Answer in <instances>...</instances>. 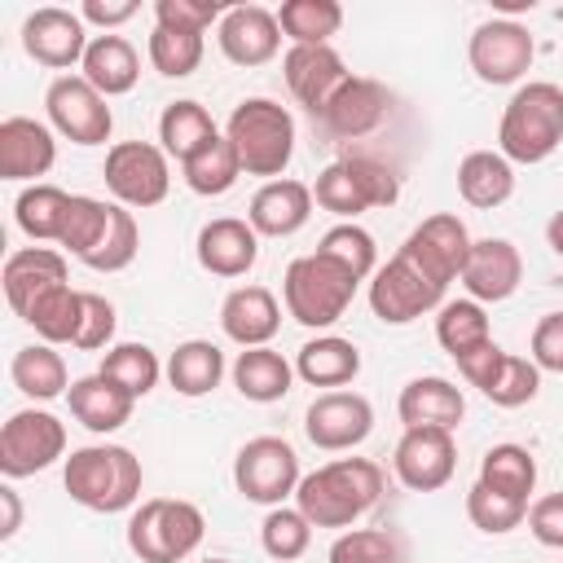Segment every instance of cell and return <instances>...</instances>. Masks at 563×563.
<instances>
[{
  "instance_id": "6da1fadb",
  "label": "cell",
  "mask_w": 563,
  "mask_h": 563,
  "mask_svg": "<svg viewBox=\"0 0 563 563\" xmlns=\"http://www.w3.org/2000/svg\"><path fill=\"white\" fill-rule=\"evenodd\" d=\"M383 497V466L369 457H334L299 479L295 506L312 528H352Z\"/></svg>"
},
{
  "instance_id": "7a4b0ae2",
  "label": "cell",
  "mask_w": 563,
  "mask_h": 563,
  "mask_svg": "<svg viewBox=\"0 0 563 563\" xmlns=\"http://www.w3.org/2000/svg\"><path fill=\"white\" fill-rule=\"evenodd\" d=\"M563 145V88L550 79H528L501 110L497 150L510 163H545Z\"/></svg>"
},
{
  "instance_id": "3957f363",
  "label": "cell",
  "mask_w": 563,
  "mask_h": 563,
  "mask_svg": "<svg viewBox=\"0 0 563 563\" xmlns=\"http://www.w3.org/2000/svg\"><path fill=\"white\" fill-rule=\"evenodd\" d=\"M62 484L84 510L114 515L141 497V457L123 444H84L66 457Z\"/></svg>"
},
{
  "instance_id": "277c9868",
  "label": "cell",
  "mask_w": 563,
  "mask_h": 563,
  "mask_svg": "<svg viewBox=\"0 0 563 563\" xmlns=\"http://www.w3.org/2000/svg\"><path fill=\"white\" fill-rule=\"evenodd\" d=\"M224 136L238 150V163L246 176L282 180V172L295 158V119L273 97H246L233 106Z\"/></svg>"
},
{
  "instance_id": "5b68a950",
  "label": "cell",
  "mask_w": 563,
  "mask_h": 563,
  "mask_svg": "<svg viewBox=\"0 0 563 563\" xmlns=\"http://www.w3.org/2000/svg\"><path fill=\"white\" fill-rule=\"evenodd\" d=\"M444 290H449V277L435 264H427L409 242H400V251L369 277V308L383 325H409L422 312L440 308Z\"/></svg>"
},
{
  "instance_id": "8992f818",
  "label": "cell",
  "mask_w": 563,
  "mask_h": 563,
  "mask_svg": "<svg viewBox=\"0 0 563 563\" xmlns=\"http://www.w3.org/2000/svg\"><path fill=\"white\" fill-rule=\"evenodd\" d=\"M356 286H361V282H356L343 264L325 260L321 251L290 260L286 273H282V299H286V312H290L299 325H308V330H325V325H334V321L347 312Z\"/></svg>"
},
{
  "instance_id": "52a82bcc",
  "label": "cell",
  "mask_w": 563,
  "mask_h": 563,
  "mask_svg": "<svg viewBox=\"0 0 563 563\" xmlns=\"http://www.w3.org/2000/svg\"><path fill=\"white\" fill-rule=\"evenodd\" d=\"M207 519L194 501L180 497H150L128 519V550L141 563H180L202 545Z\"/></svg>"
},
{
  "instance_id": "ba28073f",
  "label": "cell",
  "mask_w": 563,
  "mask_h": 563,
  "mask_svg": "<svg viewBox=\"0 0 563 563\" xmlns=\"http://www.w3.org/2000/svg\"><path fill=\"white\" fill-rule=\"evenodd\" d=\"M396 198H400L396 172L369 154H347L330 163L312 185V202L339 220H356L369 207H391Z\"/></svg>"
},
{
  "instance_id": "9c48e42d",
  "label": "cell",
  "mask_w": 563,
  "mask_h": 563,
  "mask_svg": "<svg viewBox=\"0 0 563 563\" xmlns=\"http://www.w3.org/2000/svg\"><path fill=\"white\" fill-rule=\"evenodd\" d=\"M299 479V453L282 435H255L233 457V484L255 506H282Z\"/></svg>"
},
{
  "instance_id": "30bf717a",
  "label": "cell",
  "mask_w": 563,
  "mask_h": 563,
  "mask_svg": "<svg viewBox=\"0 0 563 563\" xmlns=\"http://www.w3.org/2000/svg\"><path fill=\"white\" fill-rule=\"evenodd\" d=\"M106 189L114 194V202L123 207H158L172 189V167L163 145L150 141H119L106 150Z\"/></svg>"
},
{
  "instance_id": "8fae6325",
  "label": "cell",
  "mask_w": 563,
  "mask_h": 563,
  "mask_svg": "<svg viewBox=\"0 0 563 563\" xmlns=\"http://www.w3.org/2000/svg\"><path fill=\"white\" fill-rule=\"evenodd\" d=\"M62 453H66V422L48 409H18L0 427V471H4V479L48 471Z\"/></svg>"
},
{
  "instance_id": "7c38bea8",
  "label": "cell",
  "mask_w": 563,
  "mask_h": 563,
  "mask_svg": "<svg viewBox=\"0 0 563 563\" xmlns=\"http://www.w3.org/2000/svg\"><path fill=\"white\" fill-rule=\"evenodd\" d=\"M532 57H537V44H532L528 26L515 22V18L479 22L471 31V44H466V62H471L475 79H484L493 88L519 84L532 70Z\"/></svg>"
},
{
  "instance_id": "4fadbf2b",
  "label": "cell",
  "mask_w": 563,
  "mask_h": 563,
  "mask_svg": "<svg viewBox=\"0 0 563 563\" xmlns=\"http://www.w3.org/2000/svg\"><path fill=\"white\" fill-rule=\"evenodd\" d=\"M44 110H48V123L75 141V145H101L110 141V128H114V114L106 106V97L84 79V75H57L44 92Z\"/></svg>"
},
{
  "instance_id": "5bb4252c",
  "label": "cell",
  "mask_w": 563,
  "mask_h": 563,
  "mask_svg": "<svg viewBox=\"0 0 563 563\" xmlns=\"http://www.w3.org/2000/svg\"><path fill=\"white\" fill-rule=\"evenodd\" d=\"M387 114H391V92L369 75H347L312 119L330 141H361L378 132Z\"/></svg>"
},
{
  "instance_id": "9a60e30c",
  "label": "cell",
  "mask_w": 563,
  "mask_h": 563,
  "mask_svg": "<svg viewBox=\"0 0 563 563\" xmlns=\"http://www.w3.org/2000/svg\"><path fill=\"white\" fill-rule=\"evenodd\" d=\"M391 471L409 493H435L457 471V444L453 431L440 427H405L391 453Z\"/></svg>"
},
{
  "instance_id": "2e32d148",
  "label": "cell",
  "mask_w": 563,
  "mask_h": 563,
  "mask_svg": "<svg viewBox=\"0 0 563 563\" xmlns=\"http://www.w3.org/2000/svg\"><path fill=\"white\" fill-rule=\"evenodd\" d=\"M303 431L325 453L356 449L374 431V405L361 391H321L303 413Z\"/></svg>"
},
{
  "instance_id": "e0dca14e",
  "label": "cell",
  "mask_w": 563,
  "mask_h": 563,
  "mask_svg": "<svg viewBox=\"0 0 563 563\" xmlns=\"http://www.w3.org/2000/svg\"><path fill=\"white\" fill-rule=\"evenodd\" d=\"M88 31H84V18L70 13V9H57V4H44L35 13H26L22 22V48L26 57H35L40 66H53V70H66V66H79L84 53H88Z\"/></svg>"
},
{
  "instance_id": "ac0fdd59",
  "label": "cell",
  "mask_w": 563,
  "mask_h": 563,
  "mask_svg": "<svg viewBox=\"0 0 563 563\" xmlns=\"http://www.w3.org/2000/svg\"><path fill=\"white\" fill-rule=\"evenodd\" d=\"M282 75H286L290 97H295L308 114H317V110L339 92V84H343L352 70L343 66V57H339L330 44H290L286 57H282Z\"/></svg>"
},
{
  "instance_id": "d6986e66",
  "label": "cell",
  "mask_w": 563,
  "mask_h": 563,
  "mask_svg": "<svg viewBox=\"0 0 563 563\" xmlns=\"http://www.w3.org/2000/svg\"><path fill=\"white\" fill-rule=\"evenodd\" d=\"M523 282V255L510 238H479L471 242L466 268H462V286L471 290L475 303H501L519 290Z\"/></svg>"
},
{
  "instance_id": "ffe728a7",
  "label": "cell",
  "mask_w": 563,
  "mask_h": 563,
  "mask_svg": "<svg viewBox=\"0 0 563 563\" xmlns=\"http://www.w3.org/2000/svg\"><path fill=\"white\" fill-rule=\"evenodd\" d=\"M216 40L233 66H264L282 48V26H277V13H268L264 4H233L220 18Z\"/></svg>"
},
{
  "instance_id": "44dd1931",
  "label": "cell",
  "mask_w": 563,
  "mask_h": 563,
  "mask_svg": "<svg viewBox=\"0 0 563 563\" xmlns=\"http://www.w3.org/2000/svg\"><path fill=\"white\" fill-rule=\"evenodd\" d=\"M260 260V233L251 220L216 216L198 229V264L216 277H246Z\"/></svg>"
},
{
  "instance_id": "7402d4cb",
  "label": "cell",
  "mask_w": 563,
  "mask_h": 563,
  "mask_svg": "<svg viewBox=\"0 0 563 563\" xmlns=\"http://www.w3.org/2000/svg\"><path fill=\"white\" fill-rule=\"evenodd\" d=\"M53 163H57V141L48 123L26 119V114H9L0 123V176L4 180H35Z\"/></svg>"
},
{
  "instance_id": "603a6c76",
  "label": "cell",
  "mask_w": 563,
  "mask_h": 563,
  "mask_svg": "<svg viewBox=\"0 0 563 563\" xmlns=\"http://www.w3.org/2000/svg\"><path fill=\"white\" fill-rule=\"evenodd\" d=\"M282 325V303L268 286H238L220 303V330L238 347H268Z\"/></svg>"
},
{
  "instance_id": "cb8c5ba5",
  "label": "cell",
  "mask_w": 563,
  "mask_h": 563,
  "mask_svg": "<svg viewBox=\"0 0 563 563\" xmlns=\"http://www.w3.org/2000/svg\"><path fill=\"white\" fill-rule=\"evenodd\" d=\"M312 216V189L303 180H264L246 207V220L260 238H290Z\"/></svg>"
},
{
  "instance_id": "d4e9b609",
  "label": "cell",
  "mask_w": 563,
  "mask_h": 563,
  "mask_svg": "<svg viewBox=\"0 0 563 563\" xmlns=\"http://www.w3.org/2000/svg\"><path fill=\"white\" fill-rule=\"evenodd\" d=\"M4 299L18 317L31 312V303L53 290V286H66V255L53 251V246H26V251H13L4 260Z\"/></svg>"
},
{
  "instance_id": "484cf974",
  "label": "cell",
  "mask_w": 563,
  "mask_h": 563,
  "mask_svg": "<svg viewBox=\"0 0 563 563\" xmlns=\"http://www.w3.org/2000/svg\"><path fill=\"white\" fill-rule=\"evenodd\" d=\"M396 413H400L405 427L457 431V422H462V413H466V396H462V387H453L449 378L422 374V378H409V383L400 387Z\"/></svg>"
},
{
  "instance_id": "4316f807",
  "label": "cell",
  "mask_w": 563,
  "mask_h": 563,
  "mask_svg": "<svg viewBox=\"0 0 563 563\" xmlns=\"http://www.w3.org/2000/svg\"><path fill=\"white\" fill-rule=\"evenodd\" d=\"M79 75H84L101 97H123V92H132L136 79H141V57H136V48H132L123 35L106 31V35H92V44H88V53H84V62H79Z\"/></svg>"
},
{
  "instance_id": "83f0119b",
  "label": "cell",
  "mask_w": 563,
  "mask_h": 563,
  "mask_svg": "<svg viewBox=\"0 0 563 563\" xmlns=\"http://www.w3.org/2000/svg\"><path fill=\"white\" fill-rule=\"evenodd\" d=\"M66 405H70L75 422H84L92 435H110V431H119V427L132 418V405H136V400H132L123 387H114L110 378L84 374V378L70 383Z\"/></svg>"
},
{
  "instance_id": "f1b7e54d",
  "label": "cell",
  "mask_w": 563,
  "mask_h": 563,
  "mask_svg": "<svg viewBox=\"0 0 563 563\" xmlns=\"http://www.w3.org/2000/svg\"><path fill=\"white\" fill-rule=\"evenodd\" d=\"M457 194H462V202H471L479 211L501 207L515 194V167H510V158L501 150H471L457 163Z\"/></svg>"
},
{
  "instance_id": "f546056e",
  "label": "cell",
  "mask_w": 563,
  "mask_h": 563,
  "mask_svg": "<svg viewBox=\"0 0 563 563\" xmlns=\"http://www.w3.org/2000/svg\"><path fill=\"white\" fill-rule=\"evenodd\" d=\"M295 374L308 383V387H343L361 374V352L352 339H339V334H317L299 347L295 356Z\"/></svg>"
},
{
  "instance_id": "4dcf8cb0",
  "label": "cell",
  "mask_w": 563,
  "mask_h": 563,
  "mask_svg": "<svg viewBox=\"0 0 563 563\" xmlns=\"http://www.w3.org/2000/svg\"><path fill=\"white\" fill-rule=\"evenodd\" d=\"M422 260H431L449 282H457L462 277V268H466V255H471V233H466V224L457 220V216H449V211H440V216H427L409 238H405Z\"/></svg>"
},
{
  "instance_id": "1f68e13d",
  "label": "cell",
  "mask_w": 563,
  "mask_h": 563,
  "mask_svg": "<svg viewBox=\"0 0 563 563\" xmlns=\"http://www.w3.org/2000/svg\"><path fill=\"white\" fill-rule=\"evenodd\" d=\"M290 383H295V365L273 347H242L233 361V387L242 400L273 405L290 391Z\"/></svg>"
},
{
  "instance_id": "d6a6232c",
  "label": "cell",
  "mask_w": 563,
  "mask_h": 563,
  "mask_svg": "<svg viewBox=\"0 0 563 563\" xmlns=\"http://www.w3.org/2000/svg\"><path fill=\"white\" fill-rule=\"evenodd\" d=\"M220 378H224V352L211 339H185L167 356V383H172V391H180L189 400L216 391Z\"/></svg>"
},
{
  "instance_id": "836d02e7",
  "label": "cell",
  "mask_w": 563,
  "mask_h": 563,
  "mask_svg": "<svg viewBox=\"0 0 563 563\" xmlns=\"http://www.w3.org/2000/svg\"><path fill=\"white\" fill-rule=\"evenodd\" d=\"M13 387L31 400H53V396H66L70 391V374H66V361L53 343H26L13 352Z\"/></svg>"
},
{
  "instance_id": "e575fe53",
  "label": "cell",
  "mask_w": 563,
  "mask_h": 563,
  "mask_svg": "<svg viewBox=\"0 0 563 563\" xmlns=\"http://www.w3.org/2000/svg\"><path fill=\"white\" fill-rule=\"evenodd\" d=\"M220 132L207 114V106L198 101H172L163 114H158V141H163V154H172L176 163H189L202 145H211Z\"/></svg>"
},
{
  "instance_id": "d590c367",
  "label": "cell",
  "mask_w": 563,
  "mask_h": 563,
  "mask_svg": "<svg viewBox=\"0 0 563 563\" xmlns=\"http://www.w3.org/2000/svg\"><path fill=\"white\" fill-rule=\"evenodd\" d=\"M70 198L66 189L57 185H26L13 202V220L26 238L35 242H62V229H66V211H70Z\"/></svg>"
},
{
  "instance_id": "8d00e7d4",
  "label": "cell",
  "mask_w": 563,
  "mask_h": 563,
  "mask_svg": "<svg viewBox=\"0 0 563 563\" xmlns=\"http://www.w3.org/2000/svg\"><path fill=\"white\" fill-rule=\"evenodd\" d=\"M44 343H70L75 347V339H79V325H84V290H70V282L66 286H53V290H44L35 303H31V312L22 317Z\"/></svg>"
},
{
  "instance_id": "74e56055",
  "label": "cell",
  "mask_w": 563,
  "mask_h": 563,
  "mask_svg": "<svg viewBox=\"0 0 563 563\" xmlns=\"http://www.w3.org/2000/svg\"><path fill=\"white\" fill-rule=\"evenodd\" d=\"M479 484L528 506V493L537 488V457L523 444H493L479 457Z\"/></svg>"
},
{
  "instance_id": "f35d334b",
  "label": "cell",
  "mask_w": 563,
  "mask_h": 563,
  "mask_svg": "<svg viewBox=\"0 0 563 563\" xmlns=\"http://www.w3.org/2000/svg\"><path fill=\"white\" fill-rule=\"evenodd\" d=\"M180 172H185V185H189L194 194H202V198H220V194H229V189L238 185L242 163H238L233 141H229V136H216V141L202 145L189 163H180Z\"/></svg>"
},
{
  "instance_id": "ab89813d",
  "label": "cell",
  "mask_w": 563,
  "mask_h": 563,
  "mask_svg": "<svg viewBox=\"0 0 563 563\" xmlns=\"http://www.w3.org/2000/svg\"><path fill=\"white\" fill-rule=\"evenodd\" d=\"M97 374L110 378L114 387H123V391L136 400V396H150V391H154L163 365H158L154 347H145V343H114V347H106Z\"/></svg>"
},
{
  "instance_id": "60d3db41",
  "label": "cell",
  "mask_w": 563,
  "mask_h": 563,
  "mask_svg": "<svg viewBox=\"0 0 563 563\" xmlns=\"http://www.w3.org/2000/svg\"><path fill=\"white\" fill-rule=\"evenodd\" d=\"M435 339H440V347H444L453 361H457V356H466V352H475V347H484V343L493 339L488 317H484V303H475V299L440 303Z\"/></svg>"
},
{
  "instance_id": "b9f144b4",
  "label": "cell",
  "mask_w": 563,
  "mask_h": 563,
  "mask_svg": "<svg viewBox=\"0 0 563 563\" xmlns=\"http://www.w3.org/2000/svg\"><path fill=\"white\" fill-rule=\"evenodd\" d=\"M277 26L290 44H330L343 26V9L334 0H286L277 9Z\"/></svg>"
},
{
  "instance_id": "7bdbcfd3",
  "label": "cell",
  "mask_w": 563,
  "mask_h": 563,
  "mask_svg": "<svg viewBox=\"0 0 563 563\" xmlns=\"http://www.w3.org/2000/svg\"><path fill=\"white\" fill-rule=\"evenodd\" d=\"M136 246H141V233H136V220L123 202H110V220H106V233L97 238V246L84 255V264L92 273H119L136 260Z\"/></svg>"
},
{
  "instance_id": "ee69618b",
  "label": "cell",
  "mask_w": 563,
  "mask_h": 563,
  "mask_svg": "<svg viewBox=\"0 0 563 563\" xmlns=\"http://www.w3.org/2000/svg\"><path fill=\"white\" fill-rule=\"evenodd\" d=\"M330 563H409V550L391 528H352L334 537Z\"/></svg>"
},
{
  "instance_id": "f6af8a7d",
  "label": "cell",
  "mask_w": 563,
  "mask_h": 563,
  "mask_svg": "<svg viewBox=\"0 0 563 563\" xmlns=\"http://www.w3.org/2000/svg\"><path fill=\"white\" fill-rule=\"evenodd\" d=\"M260 545L268 559L277 563H295L308 545H312V523L303 519L299 506H273L260 523Z\"/></svg>"
},
{
  "instance_id": "bcb514c9",
  "label": "cell",
  "mask_w": 563,
  "mask_h": 563,
  "mask_svg": "<svg viewBox=\"0 0 563 563\" xmlns=\"http://www.w3.org/2000/svg\"><path fill=\"white\" fill-rule=\"evenodd\" d=\"M317 251H321L325 260L343 264V268H347L356 282L374 277V260H378V246H374V238H369L361 224H352V220H343V224L325 229V238L317 242Z\"/></svg>"
},
{
  "instance_id": "7dc6e473",
  "label": "cell",
  "mask_w": 563,
  "mask_h": 563,
  "mask_svg": "<svg viewBox=\"0 0 563 563\" xmlns=\"http://www.w3.org/2000/svg\"><path fill=\"white\" fill-rule=\"evenodd\" d=\"M202 62V35L194 31H172V26H154L150 31V66L167 79H185L194 75Z\"/></svg>"
},
{
  "instance_id": "c3c4849f",
  "label": "cell",
  "mask_w": 563,
  "mask_h": 563,
  "mask_svg": "<svg viewBox=\"0 0 563 563\" xmlns=\"http://www.w3.org/2000/svg\"><path fill=\"white\" fill-rule=\"evenodd\" d=\"M537 391H541V369L532 365V356H515V352L501 356L493 383L484 387V396H488L493 405H501V409H519V405H528Z\"/></svg>"
},
{
  "instance_id": "681fc988",
  "label": "cell",
  "mask_w": 563,
  "mask_h": 563,
  "mask_svg": "<svg viewBox=\"0 0 563 563\" xmlns=\"http://www.w3.org/2000/svg\"><path fill=\"white\" fill-rule=\"evenodd\" d=\"M466 519H471L479 532L501 537V532H515V528L528 519V506H523V501H510V497H501V493H493V488H484V484L475 479L471 493H466Z\"/></svg>"
},
{
  "instance_id": "f907efd6",
  "label": "cell",
  "mask_w": 563,
  "mask_h": 563,
  "mask_svg": "<svg viewBox=\"0 0 563 563\" xmlns=\"http://www.w3.org/2000/svg\"><path fill=\"white\" fill-rule=\"evenodd\" d=\"M106 220H110V202L88 198V194H75V198H70L66 229H62V242H57V246L84 260V255L97 246V238L106 233Z\"/></svg>"
},
{
  "instance_id": "816d5d0a",
  "label": "cell",
  "mask_w": 563,
  "mask_h": 563,
  "mask_svg": "<svg viewBox=\"0 0 563 563\" xmlns=\"http://www.w3.org/2000/svg\"><path fill=\"white\" fill-rule=\"evenodd\" d=\"M229 9L220 0H158L154 4V26H172V31H194L207 35V26L224 18Z\"/></svg>"
},
{
  "instance_id": "f5cc1de1",
  "label": "cell",
  "mask_w": 563,
  "mask_h": 563,
  "mask_svg": "<svg viewBox=\"0 0 563 563\" xmlns=\"http://www.w3.org/2000/svg\"><path fill=\"white\" fill-rule=\"evenodd\" d=\"M114 325H119L114 303H110L106 295H97V290H84V325H79L75 347H84V352L114 347V343H110V339H114Z\"/></svg>"
},
{
  "instance_id": "db71d44e",
  "label": "cell",
  "mask_w": 563,
  "mask_h": 563,
  "mask_svg": "<svg viewBox=\"0 0 563 563\" xmlns=\"http://www.w3.org/2000/svg\"><path fill=\"white\" fill-rule=\"evenodd\" d=\"M528 352H532V365H537V369L563 374V312H545V317L532 325Z\"/></svg>"
},
{
  "instance_id": "11a10c76",
  "label": "cell",
  "mask_w": 563,
  "mask_h": 563,
  "mask_svg": "<svg viewBox=\"0 0 563 563\" xmlns=\"http://www.w3.org/2000/svg\"><path fill=\"white\" fill-rule=\"evenodd\" d=\"M528 532L550 545V550H563V493H545L528 506Z\"/></svg>"
},
{
  "instance_id": "9f6ffc18",
  "label": "cell",
  "mask_w": 563,
  "mask_h": 563,
  "mask_svg": "<svg viewBox=\"0 0 563 563\" xmlns=\"http://www.w3.org/2000/svg\"><path fill=\"white\" fill-rule=\"evenodd\" d=\"M501 356H506V347H497L493 339L484 343V347H475V352H466V356H457V369H462V378L471 383V387H488L493 383V374H497V365H501Z\"/></svg>"
},
{
  "instance_id": "6f0895ef",
  "label": "cell",
  "mask_w": 563,
  "mask_h": 563,
  "mask_svg": "<svg viewBox=\"0 0 563 563\" xmlns=\"http://www.w3.org/2000/svg\"><path fill=\"white\" fill-rule=\"evenodd\" d=\"M136 0H119V4H110V0H84V9H79V18L84 22H97V26H123L128 18H136Z\"/></svg>"
},
{
  "instance_id": "680465c9",
  "label": "cell",
  "mask_w": 563,
  "mask_h": 563,
  "mask_svg": "<svg viewBox=\"0 0 563 563\" xmlns=\"http://www.w3.org/2000/svg\"><path fill=\"white\" fill-rule=\"evenodd\" d=\"M0 506H4V519H0V537H13L22 528V501L13 493V484H0Z\"/></svg>"
},
{
  "instance_id": "91938a15",
  "label": "cell",
  "mask_w": 563,
  "mask_h": 563,
  "mask_svg": "<svg viewBox=\"0 0 563 563\" xmlns=\"http://www.w3.org/2000/svg\"><path fill=\"white\" fill-rule=\"evenodd\" d=\"M545 242H550V251L563 260V207L550 216V224H545Z\"/></svg>"
},
{
  "instance_id": "94428289",
  "label": "cell",
  "mask_w": 563,
  "mask_h": 563,
  "mask_svg": "<svg viewBox=\"0 0 563 563\" xmlns=\"http://www.w3.org/2000/svg\"><path fill=\"white\" fill-rule=\"evenodd\" d=\"M202 563H229V559H202Z\"/></svg>"
}]
</instances>
